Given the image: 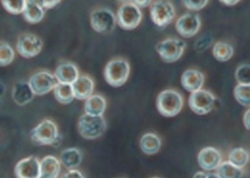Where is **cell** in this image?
<instances>
[{"instance_id":"8992f818","label":"cell","mask_w":250,"mask_h":178,"mask_svg":"<svg viewBox=\"0 0 250 178\" xmlns=\"http://www.w3.org/2000/svg\"><path fill=\"white\" fill-rule=\"evenodd\" d=\"M186 49V43L178 38H167L157 44L156 50L165 63H175L181 58Z\"/></svg>"},{"instance_id":"1f68e13d","label":"cell","mask_w":250,"mask_h":178,"mask_svg":"<svg viewBox=\"0 0 250 178\" xmlns=\"http://www.w3.org/2000/svg\"><path fill=\"white\" fill-rule=\"evenodd\" d=\"M212 44V37L209 35H204L197 40L196 42V46L195 48L198 51H204L206 49H208L210 47V44Z\"/></svg>"},{"instance_id":"7a4b0ae2","label":"cell","mask_w":250,"mask_h":178,"mask_svg":"<svg viewBox=\"0 0 250 178\" xmlns=\"http://www.w3.org/2000/svg\"><path fill=\"white\" fill-rule=\"evenodd\" d=\"M130 74V66L126 59L114 58L104 67V79L112 87H122L126 84Z\"/></svg>"},{"instance_id":"3957f363","label":"cell","mask_w":250,"mask_h":178,"mask_svg":"<svg viewBox=\"0 0 250 178\" xmlns=\"http://www.w3.org/2000/svg\"><path fill=\"white\" fill-rule=\"evenodd\" d=\"M184 106V99L178 91L166 89L157 97V108L165 117H175L179 114Z\"/></svg>"},{"instance_id":"4dcf8cb0","label":"cell","mask_w":250,"mask_h":178,"mask_svg":"<svg viewBox=\"0 0 250 178\" xmlns=\"http://www.w3.org/2000/svg\"><path fill=\"white\" fill-rule=\"evenodd\" d=\"M1 5L8 11V13L18 15L23 13L26 7V1L22 0H15V1H2Z\"/></svg>"},{"instance_id":"8d00e7d4","label":"cell","mask_w":250,"mask_h":178,"mask_svg":"<svg viewBox=\"0 0 250 178\" xmlns=\"http://www.w3.org/2000/svg\"><path fill=\"white\" fill-rule=\"evenodd\" d=\"M134 3L136 6H138L140 9L141 7H148V6H151L152 1H134Z\"/></svg>"},{"instance_id":"ffe728a7","label":"cell","mask_w":250,"mask_h":178,"mask_svg":"<svg viewBox=\"0 0 250 178\" xmlns=\"http://www.w3.org/2000/svg\"><path fill=\"white\" fill-rule=\"evenodd\" d=\"M106 107L107 102L104 96L99 94L92 95L84 102V114L91 116H104Z\"/></svg>"},{"instance_id":"44dd1931","label":"cell","mask_w":250,"mask_h":178,"mask_svg":"<svg viewBox=\"0 0 250 178\" xmlns=\"http://www.w3.org/2000/svg\"><path fill=\"white\" fill-rule=\"evenodd\" d=\"M42 176L47 178H58L62 171V161L55 156H46L40 160Z\"/></svg>"},{"instance_id":"ab89813d","label":"cell","mask_w":250,"mask_h":178,"mask_svg":"<svg viewBox=\"0 0 250 178\" xmlns=\"http://www.w3.org/2000/svg\"><path fill=\"white\" fill-rule=\"evenodd\" d=\"M207 178H219V177L216 173H210V174H207Z\"/></svg>"},{"instance_id":"e0dca14e","label":"cell","mask_w":250,"mask_h":178,"mask_svg":"<svg viewBox=\"0 0 250 178\" xmlns=\"http://www.w3.org/2000/svg\"><path fill=\"white\" fill-rule=\"evenodd\" d=\"M95 88V83L91 77L88 75H82L79 78L72 84L74 89V95L76 99L87 100L90 96H92Z\"/></svg>"},{"instance_id":"9a60e30c","label":"cell","mask_w":250,"mask_h":178,"mask_svg":"<svg viewBox=\"0 0 250 178\" xmlns=\"http://www.w3.org/2000/svg\"><path fill=\"white\" fill-rule=\"evenodd\" d=\"M55 76L58 83L72 85L79 78V69L77 65L70 62L60 63L55 70Z\"/></svg>"},{"instance_id":"e575fe53","label":"cell","mask_w":250,"mask_h":178,"mask_svg":"<svg viewBox=\"0 0 250 178\" xmlns=\"http://www.w3.org/2000/svg\"><path fill=\"white\" fill-rule=\"evenodd\" d=\"M40 3H42L43 9L47 10V9H52V8H55L56 6L59 5L60 1L59 0H52V1H40Z\"/></svg>"},{"instance_id":"7402d4cb","label":"cell","mask_w":250,"mask_h":178,"mask_svg":"<svg viewBox=\"0 0 250 178\" xmlns=\"http://www.w3.org/2000/svg\"><path fill=\"white\" fill-rule=\"evenodd\" d=\"M23 18L29 23H38L45 17V9H43L40 1L28 0L23 10Z\"/></svg>"},{"instance_id":"277c9868","label":"cell","mask_w":250,"mask_h":178,"mask_svg":"<svg viewBox=\"0 0 250 178\" xmlns=\"http://www.w3.org/2000/svg\"><path fill=\"white\" fill-rule=\"evenodd\" d=\"M107 129L104 116L83 114L78 120V132L84 139H97L102 137Z\"/></svg>"},{"instance_id":"83f0119b","label":"cell","mask_w":250,"mask_h":178,"mask_svg":"<svg viewBox=\"0 0 250 178\" xmlns=\"http://www.w3.org/2000/svg\"><path fill=\"white\" fill-rule=\"evenodd\" d=\"M233 95L238 103L244 107H250V85L238 84L233 90Z\"/></svg>"},{"instance_id":"4316f807","label":"cell","mask_w":250,"mask_h":178,"mask_svg":"<svg viewBox=\"0 0 250 178\" xmlns=\"http://www.w3.org/2000/svg\"><path fill=\"white\" fill-rule=\"evenodd\" d=\"M249 159H250L249 152L243 147H236L231 149V152L229 153V156H228L229 163H231L232 165H235L239 168H244L245 166L248 164Z\"/></svg>"},{"instance_id":"60d3db41","label":"cell","mask_w":250,"mask_h":178,"mask_svg":"<svg viewBox=\"0 0 250 178\" xmlns=\"http://www.w3.org/2000/svg\"><path fill=\"white\" fill-rule=\"evenodd\" d=\"M40 178H47V177H43V176H40Z\"/></svg>"},{"instance_id":"f546056e","label":"cell","mask_w":250,"mask_h":178,"mask_svg":"<svg viewBox=\"0 0 250 178\" xmlns=\"http://www.w3.org/2000/svg\"><path fill=\"white\" fill-rule=\"evenodd\" d=\"M236 79L239 85H250V65L243 64L236 69Z\"/></svg>"},{"instance_id":"2e32d148","label":"cell","mask_w":250,"mask_h":178,"mask_svg":"<svg viewBox=\"0 0 250 178\" xmlns=\"http://www.w3.org/2000/svg\"><path fill=\"white\" fill-rule=\"evenodd\" d=\"M11 97H13L14 102L19 106H26V105L32 102L35 92L32 90L29 83L20 80V82H17L14 85Z\"/></svg>"},{"instance_id":"b9f144b4","label":"cell","mask_w":250,"mask_h":178,"mask_svg":"<svg viewBox=\"0 0 250 178\" xmlns=\"http://www.w3.org/2000/svg\"><path fill=\"white\" fill-rule=\"evenodd\" d=\"M152 178H159V177H152Z\"/></svg>"},{"instance_id":"f35d334b","label":"cell","mask_w":250,"mask_h":178,"mask_svg":"<svg viewBox=\"0 0 250 178\" xmlns=\"http://www.w3.org/2000/svg\"><path fill=\"white\" fill-rule=\"evenodd\" d=\"M221 3H223V5H227V6H233V5H236V3H238V1L236 0V1H220Z\"/></svg>"},{"instance_id":"d590c367","label":"cell","mask_w":250,"mask_h":178,"mask_svg":"<svg viewBox=\"0 0 250 178\" xmlns=\"http://www.w3.org/2000/svg\"><path fill=\"white\" fill-rule=\"evenodd\" d=\"M244 125H245V127L250 132V108L245 112V115H244Z\"/></svg>"},{"instance_id":"5b68a950","label":"cell","mask_w":250,"mask_h":178,"mask_svg":"<svg viewBox=\"0 0 250 178\" xmlns=\"http://www.w3.org/2000/svg\"><path fill=\"white\" fill-rule=\"evenodd\" d=\"M143 19L141 9L134 1H125L119 6L117 11V23L123 29L131 30L139 26Z\"/></svg>"},{"instance_id":"603a6c76","label":"cell","mask_w":250,"mask_h":178,"mask_svg":"<svg viewBox=\"0 0 250 178\" xmlns=\"http://www.w3.org/2000/svg\"><path fill=\"white\" fill-rule=\"evenodd\" d=\"M141 151L146 155H155L161 148V139L154 133H146L141 136L139 141Z\"/></svg>"},{"instance_id":"7c38bea8","label":"cell","mask_w":250,"mask_h":178,"mask_svg":"<svg viewBox=\"0 0 250 178\" xmlns=\"http://www.w3.org/2000/svg\"><path fill=\"white\" fill-rule=\"evenodd\" d=\"M201 26V20L196 14H185L177 19L176 30L183 37L191 38L198 34Z\"/></svg>"},{"instance_id":"d4e9b609","label":"cell","mask_w":250,"mask_h":178,"mask_svg":"<svg viewBox=\"0 0 250 178\" xmlns=\"http://www.w3.org/2000/svg\"><path fill=\"white\" fill-rule=\"evenodd\" d=\"M54 96L60 104L68 105L75 99L72 85L58 83L54 89Z\"/></svg>"},{"instance_id":"ba28073f","label":"cell","mask_w":250,"mask_h":178,"mask_svg":"<svg viewBox=\"0 0 250 178\" xmlns=\"http://www.w3.org/2000/svg\"><path fill=\"white\" fill-rule=\"evenodd\" d=\"M216 97L211 91L200 89L193 91L189 97V107L197 115H206L210 112L216 104Z\"/></svg>"},{"instance_id":"74e56055","label":"cell","mask_w":250,"mask_h":178,"mask_svg":"<svg viewBox=\"0 0 250 178\" xmlns=\"http://www.w3.org/2000/svg\"><path fill=\"white\" fill-rule=\"evenodd\" d=\"M192 178H207V174L204 172H197Z\"/></svg>"},{"instance_id":"9c48e42d","label":"cell","mask_w":250,"mask_h":178,"mask_svg":"<svg viewBox=\"0 0 250 178\" xmlns=\"http://www.w3.org/2000/svg\"><path fill=\"white\" fill-rule=\"evenodd\" d=\"M150 17L156 26L167 27L176 17L175 7L170 1H154L150 6Z\"/></svg>"},{"instance_id":"d6a6232c","label":"cell","mask_w":250,"mask_h":178,"mask_svg":"<svg viewBox=\"0 0 250 178\" xmlns=\"http://www.w3.org/2000/svg\"><path fill=\"white\" fill-rule=\"evenodd\" d=\"M184 6L190 10H201L208 5V1H184Z\"/></svg>"},{"instance_id":"5bb4252c","label":"cell","mask_w":250,"mask_h":178,"mask_svg":"<svg viewBox=\"0 0 250 178\" xmlns=\"http://www.w3.org/2000/svg\"><path fill=\"white\" fill-rule=\"evenodd\" d=\"M197 160L201 169L206 172H212L217 171V168L223 163V157L220 152L215 147H205L199 152Z\"/></svg>"},{"instance_id":"8fae6325","label":"cell","mask_w":250,"mask_h":178,"mask_svg":"<svg viewBox=\"0 0 250 178\" xmlns=\"http://www.w3.org/2000/svg\"><path fill=\"white\" fill-rule=\"evenodd\" d=\"M16 49L25 58L36 57L42 49V40L37 35L23 34L18 38Z\"/></svg>"},{"instance_id":"ac0fdd59","label":"cell","mask_w":250,"mask_h":178,"mask_svg":"<svg viewBox=\"0 0 250 178\" xmlns=\"http://www.w3.org/2000/svg\"><path fill=\"white\" fill-rule=\"evenodd\" d=\"M205 75L197 69H187L181 75V85L186 90L193 92L203 89Z\"/></svg>"},{"instance_id":"836d02e7","label":"cell","mask_w":250,"mask_h":178,"mask_svg":"<svg viewBox=\"0 0 250 178\" xmlns=\"http://www.w3.org/2000/svg\"><path fill=\"white\" fill-rule=\"evenodd\" d=\"M62 178H86L83 174L78 169H70L63 174Z\"/></svg>"},{"instance_id":"6da1fadb","label":"cell","mask_w":250,"mask_h":178,"mask_svg":"<svg viewBox=\"0 0 250 178\" xmlns=\"http://www.w3.org/2000/svg\"><path fill=\"white\" fill-rule=\"evenodd\" d=\"M30 138L39 146H58L62 141V135L54 121L45 119L30 132Z\"/></svg>"},{"instance_id":"f1b7e54d","label":"cell","mask_w":250,"mask_h":178,"mask_svg":"<svg viewBox=\"0 0 250 178\" xmlns=\"http://www.w3.org/2000/svg\"><path fill=\"white\" fill-rule=\"evenodd\" d=\"M14 58L15 50L13 49V47L6 42H1V44H0V65L2 67L8 66V65L13 63Z\"/></svg>"},{"instance_id":"484cf974","label":"cell","mask_w":250,"mask_h":178,"mask_svg":"<svg viewBox=\"0 0 250 178\" xmlns=\"http://www.w3.org/2000/svg\"><path fill=\"white\" fill-rule=\"evenodd\" d=\"M216 174L219 178H243L244 169L237 167L229 161H223L217 168Z\"/></svg>"},{"instance_id":"30bf717a","label":"cell","mask_w":250,"mask_h":178,"mask_svg":"<svg viewBox=\"0 0 250 178\" xmlns=\"http://www.w3.org/2000/svg\"><path fill=\"white\" fill-rule=\"evenodd\" d=\"M28 83L31 86L35 95L43 96L54 90L55 87L57 86L58 80L52 72L48 70H40L31 75Z\"/></svg>"},{"instance_id":"d6986e66","label":"cell","mask_w":250,"mask_h":178,"mask_svg":"<svg viewBox=\"0 0 250 178\" xmlns=\"http://www.w3.org/2000/svg\"><path fill=\"white\" fill-rule=\"evenodd\" d=\"M60 161L63 165L64 168L68 171L70 169H77L83 161V153L80 149L76 147H70L63 149V152L60 155Z\"/></svg>"},{"instance_id":"52a82bcc","label":"cell","mask_w":250,"mask_h":178,"mask_svg":"<svg viewBox=\"0 0 250 178\" xmlns=\"http://www.w3.org/2000/svg\"><path fill=\"white\" fill-rule=\"evenodd\" d=\"M90 23L99 34H109L117 25V16L109 8H97L90 15Z\"/></svg>"},{"instance_id":"cb8c5ba5","label":"cell","mask_w":250,"mask_h":178,"mask_svg":"<svg viewBox=\"0 0 250 178\" xmlns=\"http://www.w3.org/2000/svg\"><path fill=\"white\" fill-rule=\"evenodd\" d=\"M233 47L232 44L226 42H217L213 44L212 55L218 62L226 63L230 60L233 56Z\"/></svg>"},{"instance_id":"4fadbf2b","label":"cell","mask_w":250,"mask_h":178,"mask_svg":"<svg viewBox=\"0 0 250 178\" xmlns=\"http://www.w3.org/2000/svg\"><path fill=\"white\" fill-rule=\"evenodd\" d=\"M15 176L16 178H40V160L35 156L19 160L15 166Z\"/></svg>"}]
</instances>
